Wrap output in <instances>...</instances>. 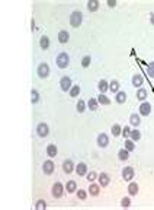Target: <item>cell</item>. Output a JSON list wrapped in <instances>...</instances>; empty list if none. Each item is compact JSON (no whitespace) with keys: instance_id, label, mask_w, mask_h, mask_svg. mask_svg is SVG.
Masks as SVG:
<instances>
[{"instance_id":"18","label":"cell","mask_w":154,"mask_h":210,"mask_svg":"<svg viewBox=\"0 0 154 210\" xmlns=\"http://www.w3.org/2000/svg\"><path fill=\"white\" fill-rule=\"evenodd\" d=\"M87 9H89V12H96L99 9V2L97 0H89L87 2Z\"/></svg>"},{"instance_id":"27","label":"cell","mask_w":154,"mask_h":210,"mask_svg":"<svg viewBox=\"0 0 154 210\" xmlns=\"http://www.w3.org/2000/svg\"><path fill=\"white\" fill-rule=\"evenodd\" d=\"M130 139H131V140H134V142H137V140H140V139H141V131H140V130H137V129L131 130Z\"/></svg>"},{"instance_id":"1","label":"cell","mask_w":154,"mask_h":210,"mask_svg":"<svg viewBox=\"0 0 154 210\" xmlns=\"http://www.w3.org/2000/svg\"><path fill=\"white\" fill-rule=\"evenodd\" d=\"M83 22V13L80 12V10H74V12H71V15H70V25H71L73 28H79L80 25H82Z\"/></svg>"},{"instance_id":"3","label":"cell","mask_w":154,"mask_h":210,"mask_svg":"<svg viewBox=\"0 0 154 210\" xmlns=\"http://www.w3.org/2000/svg\"><path fill=\"white\" fill-rule=\"evenodd\" d=\"M51 193H53V196L55 199H60V197H63L64 194V185L61 182H55L53 187H51Z\"/></svg>"},{"instance_id":"12","label":"cell","mask_w":154,"mask_h":210,"mask_svg":"<svg viewBox=\"0 0 154 210\" xmlns=\"http://www.w3.org/2000/svg\"><path fill=\"white\" fill-rule=\"evenodd\" d=\"M76 172L77 175H80V177H84L87 175V165L84 162H80L76 165Z\"/></svg>"},{"instance_id":"22","label":"cell","mask_w":154,"mask_h":210,"mask_svg":"<svg viewBox=\"0 0 154 210\" xmlns=\"http://www.w3.org/2000/svg\"><path fill=\"white\" fill-rule=\"evenodd\" d=\"M115 99H116V102H118V104H124V102L126 101V94L124 91H121V92L118 91V92H116V98H115Z\"/></svg>"},{"instance_id":"8","label":"cell","mask_w":154,"mask_h":210,"mask_svg":"<svg viewBox=\"0 0 154 210\" xmlns=\"http://www.w3.org/2000/svg\"><path fill=\"white\" fill-rule=\"evenodd\" d=\"M60 86H61V89H63L64 92H67V91H70L71 89V79L68 76H64V77H61V80H60Z\"/></svg>"},{"instance_id":"10","label":"cell","mask_w":154,"mask_h":210,"mask_svg":"<svg viewBox=\"0 0 154 210\" xmlns=\"http://www.w3.org/2000/svg\"><path fill=\"white\" fill-rule=\"evenodd\" d=\"M97 180H99V185L101 187H108L109 182H111V177H109L106 172H102L101 175L97 177Z\"/></svg>"},{"instance_id":"34","label":"cell","mask_w":154,"mask_h":210,"mask_svg":"<svg viewBox=\"0 0 154 210\" xmlns=\"http://www.w3.org/2000/svg\"><path fill=\"white\" fill-rule=\"evenodd\" d=\"M31 95H32V104H38L39 102V92L36 89H32L31 91Z\"/></svg>"},{"instance_id":"13","label":"cell","mask_w":154,"mask_h":210,"mask_svg":"<svg viewBox=\"0 0 154 210\" xmlns=\"http://www.w3.org/2000/svg\"><path fill=\"white\" fill-rule=\"evenodd\" d=\"M109 144V137L106 136L105 133H102L97 136V146H101V148H106Z\"/></svg>"},{"instance_id":"6","label":"cell","mask_w":154,"mask_h":210,"mask_svg":"<svg viewBox=\"0 0 154 210\" xmlns=\"http://www.w3.org/2000/svg\"><path fill=\"white\" fill-rule=\"evenodd\" d=\"M54 169H55V163L51 161V159H48V161H45V162L42 163V171L44 174H47V175H51L54 172Z\"/></svg>"},{"instance_id":"21","label":"cell","mask_w":154,"mask_h":210,"mask_svg":"<svg viewBox=\"0 0 154 210\" xmlns=\"http://www.w3.org/2000/svg\"><path fill=\"white\" fill-rule=\"evenodd\" d=\"M97 105H99V101L95 99V98H90V99L87 101V108L92 111H96L97 110Z\"/></svg>"},{"instance_id":"31","label":"cell","mask_w":154,"mask_h":210,"mask_svg":"<svg viewBox=\"0 0 154 210\" xmlns=\"http://www.w3.org/2000/svg\"><path fill=\"white\" fill-rule=\"evenodd\" d=\"M122 129H124V127H121L119 124H113L112 126V129H111V131H112L113 136H119V134H122Z\"/></svg>"},{"instance_id":"40","label":"cell","mask_w":154,"mask_h":210,"mask_svg":"<svg viewBox=\"0 0 154 210\" xmlns=\"http://www.w3.org/2000/svg\"><path fill=\"white\" fill-rule=\"evenodd\" d=\"M86 197H87L86 190H77V199H80V200H86Z\"/></svg>"},{"instance_id":"2","label":"cell","mask_w":154,"mask_h":210,"mask_svg":"<svg viewBox=\"0 0 154 210\" xmlns=\"http://www.w3.org/2000/svg\"><path fill=\"white\" fill-rule=\"evenodd\" d=\"M70 63V57H68L67 52H60L57 56V66L60 69H66Z\"/></svg>"},{"instance_id":"36","label":"cell","mask_w":154,"mask_h":210,"mask_svg":"<svg viewBox=\"0 0 154 210\" xmlns=\"http://www.w3.org/2000/svg\"><path fill=\"white\" fill-rule=\"evenodd\" d=\"M90 62H92V58H90V56H84V57L82 58V67H89L90 66Z\"/></svg>"},{"instance_id":"32","label":"cell","mask_w":154,"mask_h":210,"mask_svg":"<svg viewBox=\"0 0 154 210\" xmlns=\"http://www.w3.org/2000/svg\"><path fill=\"white\" fill-rule=\"evenodd\" d=\"M79 94H80V86L79 85L71 86V89H70V96L74 98V96H79Z\"/></svg>"},{"instance_id":"33","label":"cell","mask_w":154,"mask_h":210,"mask_svg":"<svg viewBox=\"0 0 154 210\" xmlns=\"http://www.w3.org/2000/svg\"><path fill=\"white\" fill-rule=\"evenodd\" d=\"M125 149L128 150V152H132V150L135 149V143H134V140H131V139L125 140Z\"/></svg>"},{"instance_id":"15","label":"cell","mask_w":154,"mask_h":210,"mask_svg":"<svg viewBox=\"0 0 154 210\" xmlns=\"http://www.w3.org/2000/svg\"><path fill=\"white\" fill-rule=\"evenodd\" d=\"M89 193H90V196L97 197V196H99V193H101V188L97 187V184H95V182H92L90 185H89Z\"/></svg>"},{"instance_id":"19","label":"cell","mask_w":154,"mask_h":210,"mask_svg":"<svg viewBox=\"0 0 154 210\" xmlns=\"http://www.w3.org/2000/svg\"><path fill=\"white\" fill-rule=\"evenodd\" d=\"M141 123V117L138 114H131L130 117V124L134 126V127H137V126H140Z\"/></svg>"},{"instance_id":"30","label":"cell","mask_w":154,"mask_h":210,"mask_svg":"<svg viewBox=\"0 0 154 210\" xmlns=\"http://www.w3.org/2000/svg\"><path fill=\"white\" fill-rule=\"evenodd\" d=\"M109 91L113 92V94H116V92L119 91V82H118V80L109 82Z\"/></svg>"},{"instance_id":"24","label":"cell","mask_w":154,"mask_h":210,"mask_svg":"<svg viewBox=\"0 0 154 210\" xmlns=\"http://www.w3.org/2000/svg\"><path fill=\"white\" fill-rule=\"evenodd\" d=\"M147 96H148V94H147V91L143 89V88H140V89L137 91V98H138L140 101H143V102L147 99Z\"/></svg>"},{"instance_id":"43","label":"cell","mask_w":154,"mask_h":210,"mask_svg":"<svg viewBox=\"0 0 154 210\" xmlns=\"http://www.w3.org/2000/svg\"><path fill=\"white\" fill-rule=\"evenodd\" d=\"M108 6H109V7H115L116 2H109V0H108Z\"/></svg>"},{"instance_id":"28","label":"cell","mask_w":154,"mask_h":210,"mask_svg":"<svg viewBox=\"0 0 154 210\" xmlns=\"http://www.w3.org/2000/svg\"><path fill=\"white\" fill-rule=\"evenodd\" d=\"M97 101H99V104H102V105H111V99H109L105 94H101V95L97 96Z\"/></svg>"},{"instance_id":"9","label":"cell","mask_w":154,"mask_h":210,"mask_svg":"<svg viewBox=\"0 0 154 210\" xmlns=\"http://www.w3.org/2000/svg\"><path fill=\"white\" fill-rule=\"evenodd\" d=\"M140 114L144 115V117H147V115L151 114V104H150V102L144 101V102L140 105Z\"/></svg>"},{"instance_id":"20","label":"cell","mask_w":154,"mask_h":210,"mask_svg":"<svg viewBox=\"0 0 154 210\" xmlns=\"http://www.w3.org/2000/svg\"><path fill=\"white\" fill-rule=\"evenodd\" d=\"M99 91L102 92V94H105V92H108L109 91V82L108 80H105V79H102L101 82H99Z\"/></svg>"},{"instance_id":"44","label":"cell","mask_w":154,"mask_h":210,"mask_svg":"<svg viewBox=\"0 0 154 210\" xmlns=\"http://www.w3.org/2000/svg\"><path fill=\"white\" fill-rule=\"evenodd\" d=\"M150 24H151V25H154V13H151V15H150Z\"/></svg>"},{"instance_id":"16","label":"cell","mask_w":154,"mask_h":210,"mask_svg":"<svg viewBox=\"0 0 154 210\" xmlns=\"http://www.w3.org/2000/svg\"><path fill=\"white\" fill-rule=\"evenodd\" d=\"M68 38H70V34L67 31H60L58 32V41L61 44H66L68 41Z\"/></svg>"},{"instance_id":"26","label":"cell","mask_w":154,"mask_h":210,"mask_svg":"<svg viewBox=\"0 0 154 210\" xmlns=\"http://www.w3.org/2000/svg\"><path fill=\"white\" fill-rule=\"evenodd\" d=\"M66 190L68 191V193H74V191L77 190V184L76 181H73V180H70V181L66 184Z\"/></svg>"},{"instance_id":"17","label":"cell","mask_w":154,"mask_h":210,"mask_svg":"<svg viewBox=\"0 0 154 210\" xmlns=\"http://www.w3.org/2000/svg\"><path fill=\"white\" fill-rule=\"evenodd\" d=\"M39 47H41V50H47V48L49 47V38L47 35H42V37H41V39H39Z\"/></svg>"},{"instance_id":"38","label":"cell","mask_w":154,"mask_h":210,"mask_svg":"<svg viewBox=\"0 0 154 210\" xmlns=\"http://www.w3.org/2000/svg\"><path fill=\"white\" fill-rule=\"evenodd\" d=\"M147 73H148L150 77H153L154 79V62H151L148 66H147Z\"/></svg>"},{"instance_id":"41","label":"cell","mask_w":154,"mask_h":210,"mask_svg":"<svg viewBox=\"0 0 154 210\" xmlns=\"http://www.w3.org/2000/svg\"><path fill=\"white\" fill-rule=\"evenodd\" d=\"M97 178V174L96 172H87V180H89V181H95V180H96Z\"/></svg>"},{"instance_id":"23","label":"cell","mask_w":154,"mask_h":210,"mask_svg":"<svg viewBox=\"0 0 154 210\" xmlns=\"http://www.w3.org/2000/svg\"><path fill=\"white\" fill-rule=\"evenodd\" d=\"M57 146L55 144H49L48 148H47V155H48L49 158H54V156H57Z\"/></svg>"},{"instance_id":"25","label":"cell","mask_w":154,"mask_h":210,"mask_svg":"<svg viewBox=\"0 0 154 210\" xmlns=\"http://www.w3.org/2000/svg\"><path fill=\"white\" fill-rule=\"evenodd\" d=\"M128 193H130V196H135L138 193V184L137 182H131L128 185Z\"/></svg>"},{"instance_id":"29","label":"cell","mask_w":154,"mask_h":210,"mask_svg":"<svg viewBox=\"0 0 154 210\" xmlns=\"http://www.w3.org/2000/svg\"><path fill=\"white\" fill-rule=\"evenodd\" d=\"M118 158H119L121 161H126V159L130 158V152H128V150H126L125 148L121 149L119 152H118Z\"/></svg>"},{"instance_id":"11","label":"cell","mask_w":154,"mask_h":210,"mask_svg":"<svg viewBox=\"0 0 154 210\" xmlns=\"http://www.w3.org/2000/svg\"><path fill=\"white\" fill-rule=\"evenodd\" d=\"M74 169H76V168H74V162H73V161L67 159V161L63 162V171L66 172V174H71Z\"/></svg>"},{"instance_id":"5","label":"cell","mask_w":154,"mask_h":210,"mask_svg":"<svg viewBox=\"0 0 154 210\" xmlns=\"http://www.w3.org/2000/svg\"><path fill=\"white\" fill-rule=\"evenodd\" d=\"M36 133H38L39 137H47L49 133V127L47 123H39L38 126H36Z\"/></svg>"},{"instance_id":"42","label":"cell","mask_w":154,"mask_h":210,"mask_svg":"<svg viewBox=\"0 0 154 210\" xmlns=\"http://www.w3.org/2000/svg\"><path fill=\"white\" fill-rule=\"evenodd\" d=\"M130 134H131L130 127H124V129H122V136H124V137H130Z\"/></svg>"},{"instance_id":"35","label":"cell","mask_w":154,"mask_h":210,"mask_svg":"<svg viewBox=\"0 0 154 210\" xmlns=\"http://www.w3.org/2000/svg\"><path fill=\"white\" fill-rule=\"evenodd\" d=\"M86 107H87V104L83 99H80L79 102H77V111H79V112H84Z\"/></svg>"},{"instance_id":"4","label":"cell","mask_w":154,"mask_h":210,"mask_svg":"<svg viewBox=\"0 0 154 210\" xmlns=\"http://www.w3.org/2000/svg\"><path fill=\"white\" fill-rule=\"evenodd\" d=\"M49 72H51V70H49V66L47 64V63H41V64L38 66V69H36V73H38V76L42 77V79H44V77H48Z\"/></svg>"},{"instance_id":"37","label":"cell","mask_w":154,"mask_h":210,"mask_svg":"<svg viewBox=\"0 0 154 210\" xmlns=\"http://www.w3.org/2000/svg\"><path fill=\"white\" fill-rule=\"evenodd\" d=\"M45 207H47V203H45L44 200H38L36 203H35V209L36 210H44Z\"/></svg>"},{"instance_id":"14","label":"cell","mask_w":154,"mask_h":210,"mask_svg":"<svg viewBox=\"0 0 154 210\" xmlns=\"http://www.w3.org/2000/svg\"><path fill=\"white\" fill-rule=\"evenodd\" d=\"M143 83H144V77L141 76V75H134V76H132V85H134L135 88H141Z\"/></svg>"},{"instance_id":"7","label":"cell","mask_w":154,"mask_h":210,"mask_svg":"<svg viewBox=\"0 0 154 210\" xmlns=\"http://www.w3.org/2000/svg\"><path fill=\"white\" fill-rule=\"evenodd\" d=\"M135 175V171L132 167H125L122 169V178L125 180V181H131Z\"/></svg>"},{"instance_id":"39","label":"cell","mask_w":154,"mask_h":210,"mask_svg":"<svg viewBox=\"0 0 154 210\" xmlns=\"http://www.w3.org/2000/svg\"><path fill=\"white\" fill-rule=\"evenodd\" d=\"M131 206V199L130 197H124L121 200V207H130Z\"/></svg>"}]
</instances>
